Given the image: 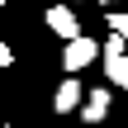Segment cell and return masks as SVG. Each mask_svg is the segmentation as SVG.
Wrapping results in <instances>:
<instances>
[{
  "label": "cell",
  "instance_id": "1",
  "mask_svg": "<svg viewBox=\"0 0 128 128\" xmlns=\"http://www.w3.org/2000/svg\"><path fill=\"white\" fill-rule=\"evenodd\" d=\"M100 57V43L95 38H86V33H76V38H66V52H62V66L71 71V76H81V66H90Z\"/></svg>",
  "mask_w": 128,
  "mask_h": 128
},
{
  "label": "cell",
  "instance_id": "2",
  "mask_svg": "<svg viewBox=\"0 0 128 128\" xmlns=\"http://www.w3.org/2000/svg\"><path fill=\"white\" fill-rule=\"evenodd\" d=\"M76 104H81V81L66 76V81L57 86V95H52V109H57V114H76Z\"/></svg>",
  "mask_w": 128,
  "mask_h": 128
},
{
  "label": "cell",
  "instance_id": "3",
  "mask_svg": "<svg viewBox=\"0 0 128 128\" xmlns=\"http://www.w3.org/2000/svg\"><path fill=\"white\" fill-rule=\"evenodd\" d=\"M48 28H52V33H62V38H76V33H81L76 14H71L66 5H52V10H48Z\"/></svg>",
  "mask_w": 128,
  "mask_h": 128
},
{
  "label": "cell",
  "instance_id": "4",
  "mask_svg": "<svg viewBox=\"0 0 128 128\" xmlns=\"http://www.w3.org/2000/svg\"><path fill=\"white\" fill-rule=\"evenodd\" d=\"M104 114H109V90H90L86 104H81V119H86V124H100Z\"/></svg>",
  "mask_w": 128,
  "mask_h": 128
},
{
  "label": "cell",
  "instance_id": "5",
  "mask_svg": "<svg viewBox=\"0 0 128 128\" xmlns=\"http://www.w3.org/2000/svg\"><path fill=\"white\" fill-rule=\"evenodd\" d=\"M104 76H109L119 90H128V57L124 52H104Z\"/></svg>",
  "mask_w": 128,
  "mask_h": 128
},
{
  "label": "cell",
  "instance_id": "6",
  "mask_svg": "<svg viewBox=\"0 0 128 128\" xmlns=\"http://www.w3.org/2000/svg\"><path fill=\"white\" fill-rule=\"evenodd\" d=\"M109 33H119V38H128V14H119V10H109Z\"/></svg>",
  "mask_w": 128,
  "mask_h": 128
},
{
  "label": "cell",
  "instance_id": "7",
  "mask_svg": "<svg viewBox=\"0 0 128 128\" xmlns=\"http://www.w3.org/2000/svg\"><path fill=\"white\" fill-rule=\"evenodd\" d=\"M10 62H14V52H10V48L0 43V66H10Z\"/></svg>",
  "mask_w": 128,
  "mask_h": 128
},
{
  "label": "cell",
  "instance_id": "8",
  "mask_svg": "<svg viewBox=\"0 0 128 128\" xmlns=\"http://www.w3.org/2000/svg\"><path fill=\"white\" fill-rule=\"evenodd\" d=\"M104 5H109V10H114V0H104Z\"/></svg>",
  "mask_w": 128,
  "mask_h": 128
}]
</instances>
